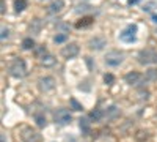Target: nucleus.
Returning <instances> with one entry per match:
<instances>
[{"instance_id":"obj_16","label":"nucleus","mask_w":157,"mask_h":142,"mask_svg":"<svg viewBox=\"0 0 157 142\" xmlns=\"http://www.w3.org/2000/svg\"><path fill=\"white\" fill-rule=\"evenodd\" d=\"M145 77H146L148 82H155V81H157V70H155V68H149V70L146 71Z\"/></svg>"},{"instance_id":"obj_6","label":"nucleus","mask_w":157,"mask_h":142,"mask_svg":"<svg viewBox=\"0 0 157 142\" xmlns=\"http://www.w3.org/2000/svg\"><path fill=\"white\" fill-rule=\"evenodd\" d=\"M54 119H55V122L58 123V125H68V123H71V120H72V115H71V112L68 111V109H57L55 111V114H54Z\"/></svg>"},{"instance_id":"obj_23","label":"nucleus","mask_w":157,"mask_h":142,"mask_svg":"<svg viewBox=\"0 0 157 142\" xmlns=\"http://www.w3.org/2000/svg\"><path fill=\"white\" fill-rule=\"evenodd\" d=\"M148 98H149V92H148V90H145V88L138 90V99H141V101H146Z\"/></svg>"},{"instance_id":"obj_15","label":"nucleus","mask_w":157,"mask_h":142,"mask_svg":"<svg viewBox=\"0 0 157 142\" xmlns=\"http://www.w3.org/2000/svg\"><path fill=\"white\" fill-rule=\"evenodd\" d=\"M134 137H135V140H138V142H146V140L149 139V133H148V131H143V130H138Z\"/></svg>"},{"instance_id":"obj_33","label":"nucleus","mask_w":157,"mask_h":142,"mask_svg":"<svg viewBox=\"0 0 157 142\" xmlns=\"http://www.w3.org/2000/svg\"><path fill=\"white\" fill-rule=\"evenodd\" d=\"M2 142H5V136L3 134H2Z\"/></svg>"},{"instance_id":"obj_17","label":"nucleus","mask_w":157,"mask_h":142,"mask_svg":"<svg viewBox=\"0 0 157 142\" xmlns=\"http://www.w3.org/2000/svg\"><path fill=\"white\" fill-rule=\"evenodd\" d=\"M90 119L93 120V122H99V120L104 119V112L101 109H96V111H93V112L90 114Z\"/></svg>"},{"instance_id":"obj_28","label":"nucleus","mask_w":157,"mask_h":142,"mask_svg":"<svg viewBox=\"0 0 157 142\" xmlns=\"http://www.w3.org/2000/svg\"><path fill=\"white\" fill-rule=\"evenodd\" d=\"M104 81H105V84H109V85H110V84H113L115 77H113V74H110V73H109V74L104 76Z\"/></svg>"},{"instance_id":"obj_1","label":"nucleus","mask_w":157,"mask_h":142,"mask_svg":"<svg viewBox=\"0 0 157 142\" xmlns=\"http://www.w3.org/2000/svg\"><path fill=\"white\" fill-rule=\"evenodd\" d=\"M137 59H138V63H141V65H154V63H157V51L152 47L141 49Z\"/></svg>"},{"instance_id":"obj_27","label":"nucleus","mask_w":157,"mask_h":142,"mask_svg":"<svg viewBox=\"0 0 157 142\" xmlns=\"http://www.w3.org/2000/svg\"><path fill=\"white\" fill-rule=\"evenodd\" d=\"M155 8H157V3H154V2L146 3L145 6H143V10H145V11H152V10H155Z\"/></svg>"},{"instance_id":"obj_3","label":"nucleus","mask_w":157,"mask_h":142,"mask_svg":"<svg viewBox=\"0 0 157 142\" xmlns=\"http://www.w3.org/2000/svg\"><path fill=\"white\" fill-rule=\"evenodd\" d=\"M104 59H105V63H107L109 67H118V65H121V63H123L124 54L121 52V51L113 49V51H109Z\"/></svg>"},{"instance_id":"obj_12","label":"nucleus","mask_w":157,"mask_h":142,"mask_svg":"<svg viewBox=\"0 0 157 142\" xmlns=\"http://www.w3.org/2000/svg\"><path fill=\"white\" fill-rule=\"evenodd\" d=\"M94 22V19L91 16H86V18H82L75 22V29H85V27H90L91 24Z\"/></svg>"},{"instance_id":"obj_4","label":"nucleus","mask_w":157,"mask_h":142,"mask_svg":"<svg viewBox=\"0 0 157 142\" xmlns=\"http://www.w3.org/2000/svg\"><path fill=\"white\" fill-rule=\"evenodd\" d=\"M21 139L24 142H39L41 140V134L32 126H24L21 130Z\"/></svg>"},{"instance_id":"obj_20","label":"nucleus","mask_w":157,"mask_h":142,"mask_svg":"<svg viewBox=\"0 0 157 142\" xmlns=\"http://www.w3.org/2000/svg\"><path fill=\"white\" fill-rule=\"evenodd\" d=\"M35 47V41L32 40V38H24V41H22V49L25 51H30Z\"/></svg>"},{"instance_id":"obj_14","label":"nucleus","mask_w":157,"mask_h":142,"mask_svg":"<svg viewBox=\"0 0 157 142\" xmlns=\"http://www.w3.org/2000/svg\"><path fill=\"white\" fill-rule=\"evenodd\" d=\"M27 6H29L27 0H14V10H16V13H22Z\"/></svg>"},{"instance_id":"obj_24","label":"nucleus","mask_w":157,"mask_h":142,"mask_svg":"<svg viewBox=\"0 0 157 142\" xmlns=\"http://www.w3.org/2000/svg\"><path fill=\"white\" fill-rule=\"evenodd\" d=\"M78 122H80V128H82V130L85 133H88L90 131V122H88V119H80Z\"/></svg>"},{"instance_id":"obj_11","label":"nucleus","mask_w":157,"mask_h":142,"mask_svg":"<svg viewBox=\"0 0 157 142\" xmlns=\"http://www.w3.org/2000/svg\"><path fill=\"white\" fill-rule=\"evenodd\" d=\"M64 6V2L63 0H55V2H52L49 6H47V13L49 14H57V13H60Z\"/></svg>"},{"instance_id":"obj_10","label":"nucleus","mask_w":157,"mask_h":142,"mask_svg":"<svg viewBox=\"0 0 157 142\" xmlns=\"http://www.w3.org/2000/svg\"><path fill=\"white\" fill-rule=\"evenodd\" d=\"M104 46H105V40H104V38H99V36H94L88 41V47L93 49V51H101Z\"/></svg>"},{"instance_id":"obj_29","label":"nucleus","mask_w":157,"mask_h":142,"mask_svg":"<svg viewBox=\"0 0 157 142\" xmlns=\"http://www.w3.org/2000/svg\"><path fill=\"white\" fill-rule=\"evenodd\" d=\"M8 36H10V30L6 27H2V41L8 40Z\"/></svg>"},{"instance_id":"obj_8","label":"nucleus","mask_w":157,"mask_h":142,"mask_svg":"<svg viewBox=\"0 0 157 142\" xmlns=\"http://www.w3.org/2000/svg\"><path fill=\"white\" fill-rule=\"evenodd\" d=\"M78 44L77 43H69V44H66L63 49H61V55L64 57V59H74L77 54H78Z\"/></svg>"},{"instance_id":"obj_9","label":"nucleus","mask_w":157,"mask_h":142,"mask_svg":"<svg viewBox=\"0 0 157 142\" xmlns=\"http://www.w3.org/2000/svg\"><path fill=\"white\" fill-rule=\"evenodd\" d=\"M38 84H39V88H41L43 92H50V90L55 88V79H54V77H50V76L41 77V79L38 81Z\"/></svg>"},{"instance_id":"obj_25","label":"nucleus","mask_w":157,"mask_h":142,"mask_svg":"<svg viewBox=\"0 0 157 142\" xmlns=\"http://www.w3.org/2000/svg\"><path fill=\"white\" fill-rule=\"evenodd\" d=\"M71 106H72V109L74 111H82L83 109V106L80 104V103H78L75 98H71Z\"/></svg>"},{"instance_id":"obj_19","label":"nucleus","mask_w":157,"mask_h":142,"mask_svg":"<svg viewBox=\"0 0 157 142\" xmlns=\"http://www.w3.org/2000/svg\"><path fill=\"white\" fill-rule=\"evenodd\" d=\"M116 115H118L116 106H110L105 112H104V117H107V119H113V117H116Z\"/></svg>"},{"instance_id":"obj_13","label":"nucleus","mask_w":157,"mask_h":142,"mask_svg":"<svg viewBox=\"0 0 157 142\" xmlns=\"http://www.w3.org/2000/svg\"><path fill=\"white\" fill-rule=\"evenodd\" d=\"M39 62H41V65H44V67H54L55 65V57L47 52L43 59H39Z\"/></svg>"},{"instance_id":"obj_31","label":"nucleus","mask_w":157,"mask_h":142,"mask_svg":"<svg viewBox=\"0 0 157 142\" xmlns=\"http://www.w3.org/2000/svg\"><path fill=\"white\" fill-rule=\"evenodd\" d=\"M152 22L157 24V14H152Z\"/></svg>"},{"instance_id":"obj_30","label":"nucleus","mask_w":157,"mask_h":142,"mask_svg":"<svg viewBox=\"0 0 157 142\" xmlns=\"http://www.w3.org/2000/svg\"><path fill=\"white\" fill-rule=\"evenodd\" d=\"M0 13H2V14H5V0H2V2H0Z\"/></svg>"},{"instance_id":"obj_5","label":"nucleus","mask_w":157,"mask_h":142,"mask_svg":"<svg viewBox=\"0 0 157 142\" xmlns=\"http://www.w3.org/2000/svg\"><path fill=\"white\" fill-rule=\"evenodd\" d=\"M124 81L132 87H140V85H143V81H146V77H143V74H140L137 71H130L124 76Z\"/></svg>"},{"instance_id":"obj_2","label":"nucleus","mask_w":157,"mask_h":142,"mask_svg":"<svg viewBox=\"0 0 157 142\" xmlns=\"http://www.w3.org/2000/svg\"><path fill=\"white\" fill-rule=\"evenodd\" d=\"M10 74L13 77H17V79H22V77L27 74V67H25V62L22 59H14L10 63Z\"/></svg>"},{"instance_id":"obj_22","label":"nucleus","mask_w":157,"mask_h":142,"mask_svg":"<svg viewBox=\"0 0 157 142\" xmlns=\"http://www.w3.org/2000/svg\"><path fill=\"white\" fill-rule=\"evenodd\" d=\"M35 120H36L38 126H41V128L46 126V123H47V122H46V117H44L43 114H36V115H35Z\"/></svg>"},{"instance_id":"obj_18","label":"nucleus","mask_w":157,"mask_h":142,"mask_svg":"<svg viewBox=\"0 0 157 142\" xmlns=\"http://www.w3.org/2000/svg\"><path fill=\"white\" fill-rule=\"evenodd\" d=\"M41 25H43V22H41V19H33L32 21V24H30V30L32 32H35V33H38L39 32V29H41Z\"/></svg>"},{"instance_id":"obj_26","label":"nucleus","mask_w":157,"mask_h":142,"mask_svg":"<svg viewBox=\"0 0 157 142\" xmlns=\"http://www.w3.org/2000/svg\"><path fill=\"white\" fill-rule=\"evenodd\" d=\"M66 40H68V33H60V35H57L54 38L55 43H63V41H66Z\"/></svg>"},{"instance_id":"obj_21","label":"nucleus","mask_w":157,"mask_h":142,"mask_svg":"<svg viewBox=\"0 0 157 142\" xmlns=\"http://www.w3.org/2000/svg\"><path fill=\"white\" fill-rule=\"evenodd\" d=\"M35 54H36V59H43V57L47 54L46 46H38V47L35 49Z\"/></svg>"},{"instance_id":"obj_32","label":"nucleus","mask_w":157,"mask_h":142,"mask_svg":"<svg viewBox=\"0 0 157 142\" xmlns=\"http://www.w3.org/2000/svg\"><path fill=\"white\" fill-rule=\"evenodd\" d=\"M137 2H138V0H129V3H130V5H134V3H137Z\"/></svg>"},{"instance_id":"obj_7","label":"nucleus","mask_w":157,"mask_h":142,"mask_svg":"<svg viewBox=\"0 0 157 142\" xmlns=\"http://www.w3.org/2000/svg\"><path fill=\"white\" fill-rule=\"evenodd\" d=\"M135 33H137V25L132 24V25H127V27L121 32L120 38L124 43H132V41H135Z\"/></svg>"}]
</instances>
